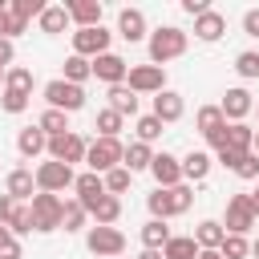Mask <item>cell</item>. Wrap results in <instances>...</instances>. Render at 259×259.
<instances>
[{
  "instance_id": "2e32d148",
  "label": "cell",
  "mask_w": 259,
  "mask_h": 259,
  "mask_svg": "<svg viewBox=\"0 0 259 259\" xmlns=\"http://www.w3.org/2000/svg\"><path fill=\"white\" fill-rule=\"evenodd\" d=\"M117 36L121 40H146L150 32H146V16H142V8H121L117 12Z\"/></svg>"
},
{
  "instance_id": "5bb4252c",
  "label": "cell",
  "mask_w": 259,
  "mask_h": 259,
  "mask_svg": "<svg viewBox=\"0 0 259 259\" xmlns=\"http://www.w3.org/2000/svg\"><path fill=\"white\" fill-rule=\"evenodd\" d=\"M251 109H255V101H251V93H247V89H227V93H223V101H219V113H223L227 121H243Z\"/></svg>"
},
{
  "instance_id": "44dd1931",
  "label": "cell",
  "mask_w": 259,
  "mask_h": 259,
  "mask_svg": "<svg viewBox=\"0 0 259 259\" xmlns=\"http://www.w3.org/2000/svg\"><path fill=\"white\" fill-rule=\"evenodd\" d=\"M85 214H93V219H97V227H113V223L121 219V198H113V194H101L93 206H85Z\"/></svg>"
},
{
  "instance_id": "1f68e13d",
  "label": "cell",
  "mask_w": 259,
  "mask_h": 259,
  "mask_svg": "<svg viewBox=\"0 0 259 259\" xmlns=\"http://www.w3.org/2000/svg\"><path fill=\"white\" fill-rule=\"evenodd\" d=\"M4 89H12V93H32V69H24V65H12V69H4Z\"/></svg>"
},
{
  "instance_id": "4316f807",
  "label": "cell",
  "mask_w": 259,
  "mask_h": 259,
  "mask_svg": "<svg viewBox=\"0 0 259 259\" xmlns=\"http://www.w3.org/2000/svg\"><path fill=\"white\" fill-rule=\"evenodd\" d=\"M251 142H255V130L243 125V121H227V146L235 154H251Z\"/></svg>"
},
{
  "instance_id": "5b68a950",
  "label": "cell",
  "mask_w": 259,
  "mask_h": 259,
  "mask_svg": "<svg viewBox=\"0 0 259 259\" xmlns=\"http://www.w3.org/2000/svg\"><path fill=\"white\" fill-rule=\"evenodd\" d=\"M45 101H49V109H61V113H77L81 105H85V89L81 85H69V81H49L45 85Z\"/></svg>"
},
{
  "instance_id": "7bdbcfd3",
  "label": "cell",
  "mask_w": 259,
  "mask_h": 259,
  "mask_svg": "<svg viewBox=\"0 0 259 259\" xmlns=\"http://www.w3.org/2000/svg\"><path fill=\"white\" fill-rule=\"evenodd\" d=\"M235 174L247 178V182H259V158H255V154H243V158L235 162Z\"/></svg>"
},
{
  "instance_id": "f35d334b",
  "label": "cell",
  "mask_w": 259,
  "mask_h": 259,
  "mask_svg": "<svg viewBox=\"0 0 259 259\" xmlns=\"http://www.w3.org/2000/svg\"><path fill=\"white\" fill-rule=\"evenodd\" d=\"M134 130H138V142H146V146L162 138V121H158L154 113H146V117H138V125H134Z\"/></svg>"
},
{
  "instance_id": "bcb514c9",
  "label": "cell",
  "mask_w": 259,
  "mask_h": 259,
  "mask_svg": "<svg viewBox=\"0 0 259 259\" xmlns=\"http://www.w3.org/2000/svg\"><path fill=\"white\" fill-rule=\"evenodd\" d=\"M16 206H20L16 198H8V194H0V227H8V223H12V214H16Z\"/></svg>"
},
{
  "instance_id": "836d02e7",
  "label": "cell",
  "mask_w": 259,
  "mask_h": 259,
  "mask_svg": "<svg viewBox=\"0 0 259 259\" xmlns=\"http://www.w3.org/2000/svg\"><path fill=\"white\" fill-rule=\"evenodd\" d=\"M89 77H93V61H85V57H77V53H73V57L65 61V77H61V81L81 85V81H89Z\"/></svg>"
},
{
  "instance_id": "ba28073f",
  "label": "cell",
  "mask_w": 259,
  "mask_h": 259,
  "mask_svg": "<svg viewBox=\"0 0 259 259\" xmlns=\"http://www.w3.org/2000/svg\"><path fill=\"white\" fill-rule=\"evenodd\" d=\"M109 40H113V32L109 28H77L73 32V53L77 57H85V61H93V57H101V53H109Z\"/></svg>"
},
{
  "instance_id": "b9f144b4",
  "label": "cell",
  "mask_w": 259,
  "mask_h": 259,
  "mask_svg": "<svg viewBox=\"0 0 259 259\" xmlns=\"http://www.w3.org/2000/svg\"><path fill=\"white\" fill-rule=\"evenodd\" d=\"M235 73L247 77V81L259 77V53H239V57H235Z\"/></svg>"
},
{
  "instance_id": "f1b7e54d",
  "label": "cell",
  "mask_w": 259,
  "mask_h": 259,
  "mask_svg": "<svg viewBox=\"0 0 259 259\" xmlns=\"http://www.w3.org/2000/svg\"><path fill=\"white\" fill-rule=\"evenodd\" d=\"M36 125H40L45 138H61V134H69V113H61V109H45V113L36 117Z\"/></svg>"
},
{
  "instance_id": "816d5d0a",
  "label": "cell",
  "mask_w": 259,
  "mask_h": 259,
  "mask_svg": "<svg viewBox=\"0 0 259 259\" xmlns=\"http://www.w3.org/2000/svg\"><path fill=\"white\" fill-rule=\"evenodd\" d=\"M0 259H20V243H16V239H12V243H8V247H4V251H0Z\"/></svg>"
},
{
  "instance_id": "6f0895ef",
  "label": "cell",
  "mask_w": 259,
  "mask_h": 259,
  "mask_svg": "<svg viewBox=\"0 0 259 259\" xmlns=\"http://www.w3.org/2000/svg\"><path fill=\"white\" fill-rule=\"evenodd\" d=\"M138 259H162V251H142Z\"/></svg>"
},
{
  "instance_id": "3957f363",
  "label": "cell",
  "mask_w": 259,
  "mask_h": 259,
  "mask_svg": "<svg viewBox=\"0 0 259 259\" xmlns=\"http://www.w3.org/2000/svg\"><path fill=\"white\" fill-rule=\"evenodd\" d=\"M121 142L117 138H97V142H89V150H85V162H89V170L93 174H109L113 166H121Z\"/></svg>"
},
{
  "instance_id": "ee69618b",
  "label": "cell",
  "mask_w": 259,
  "mask_h": 259,
  "mask_svg": "<svg viewBox=\"0 0 259 259\" xmlns=\"http://www.w3.org/2000/svg\"><path fill=\"white\" fill-rule=\"evenodd\" d=\"M0 109H4V113H24V109H28V97H24V93H12V89H4V97H0Z\"/></svg>"
},
{
  "instance_id": "f907efd6",
  "label": "cell",
  "mask_w": 259,
  "mask_h": 259,
  "mask_svg": "<svg viewBox=\"0 0 259 259\" xmlns=\"http://www.w3.org/2000/svg\"><path fill=\"white\" fill-rule=\"evenodd\" d=\"M12 57H16L12 40H4V36H0V69H12Z\"/></svg>"
},
{
  "instance_id": "ac0fdd59",
  "label": "cell",
  "mask_w": 259,
  "mask_h": 259,
  "mask_svg": "<svg viewBox=\"0 0 259 259\" xmlns=\"http://www.w3.org/2000/svg\"><path fill=\"white\" fill-rule=\"evenodd\" d=\"M4 194L8 198H16V202H32V194H36V178H32V170H12L8 174V182H4Z\"/></svg>"
},
{
  "instance_id": "ab89813d",
  "label": "cell",
  "mask_w": 259,
  "mask_h": 259,
  "mask_svg": "<svg viewBox=\"0 0 259 259\" xmlns=\"http://www.w3.org/2000/svg\"><path fill=\"white\" fill-rule=\"evenodd\" d=\"M8 8H12L20 20H32V16H40L49 4H45V0H8Z\"/></svg>"
},
{
  "instance_id": "7a4b0ae2",
  "label": "cell",
  "mask_w": 259,
  "mask_h": 259,
  "mask_svg": "<svg viewBox=\"0 0 259 259\" xmlns=\"http://www.w3.org/2000/svg\"><path fill=\"white\" fill-rule=\"evenodd\" d=\"M61 198L57 194H45V190H36L32 194V202H28V210H32V231H40V235H49V231H61Z\"/></svg>"
},
{
  "instance_id": "9a60e30c",
  "label": "cell",
  "mask_w": 259,
  "mask_h": 259,
  "mask_svg": "<svg viewBox=\"0 0 259 259\" xmlns=\"http://www.w3.org/2000/svg\"><path fill=\"white\" fill-rule=\"evenodd\" d=\"M65 12L77 28H97L101 24V0H69Z\"/></svg>"
},
{
  "instance_id": "7c38bea8",
  "label": "cell",
  "mask_w": 259,
  "mask_h": 259,
  "mask_svg": "<svg viewBox=\"0 0 259 259\" xmlns=\"http://www.w3.org/2000/svg\"><path fill=\"white\" fill-rule=\"evenodd\" d=\"M150 174H154V182L162 186V190H170V186H178L182 182V158H174V154H154V162H150Z\"/></svg>"
},
{
  "instance_id": "c3c4849f",
  "label": "cell",
  "mask_w": 259,
  "mask_h": 259,
  "mask_svg": "<svg viewBox=\"0 0 259 259\" xmlns=\"http://www.w3.org/2000/svg\"><path fill=\"white\" fill-rule=\"evenodd\" d=\"M182 12L186 16H202V12H210V4L206 0H182Z\"/></svg>"
},
{
  "instance_id": "680465c9",
  "label": "cell",
  "mask_w": 259,
  "mask_h": 259,
  "mask_svg": "<svg viewBox=\"0 0 259 259\" xmlns=\"http://www.w3.org/2000/svg\"><path fill=\"white\" fill-rule=\"evenodd\" d=\"M251 154H255V158H259V134H255V142H251Z\"/></svg>"
},
{
  "instance_id": "d6a6232c",
  "label": "cell",
  "mask_w": 259,
  "mask_h": 259,
  "mask_svg": "<svg viewBox=\"0 0 259 259\" xmlns=\"http://www.w3.org/2000/svg\"><path fill=\"white\" fill-rule=\"evenodd\" d=\"M146 206H150V214H154V219H162V223L178 214V210H174V194H170V190H162V186L146 198Z\"/></svg>"
},
{
  "instance_id": "f546056e",
  "label": "cell",
  "mask_w": 259,
  "mask_h": 259,
  "mask_svg": "<svg viewBox=\"0 0 259 259\" xmlns=\"http://www.w3.org/2000/svg\"><path fill=\"white\" fill-rule=\"evenodd\" d=\"M142 243H146V251H162V247L170 243V227H166L162 219H150V223L142 227Z\"/></svg>"
},
{
  "instance_id": "6da1fadb",
  "label": "cell",
  "mask_w": 259,
  "mask_h": 259,
  "mask_svg": "<svg viewBox=\"0 0 259 259\" xmlns=\"http://www.w3.org/2000/svg\"><path fill=\"white\" fill-rule=\"evenodd\" d=\"M186 53V32L182 28H174V24H162V28H154L150 32V65H166V61H174V57H182Z\"/></svg>"
},
{
  "instance_id": "8d00e7d4",
  "label": "cell",
  "mask_w": 259,
  "mask_h": 259,
  "mask_svg": "<svg viewBox=\"0 0 259 259\" xmlns=\"http://www.w3.org/2000/svg\"><path fill=\"white\" fill-rule=\"evenodd\" d=\"M219 255H223V259H247V255H251V243H247L243 235H223Z\"/></svg>"
},
{
  "instance_id": "e575fe53",
  "label": "cell",
  "mask_w": 259,
  "mask_h": 259,
  "mask_svg": "<svg viewBox=\"0 0 259 259\" xmlns=\"http://www.w3.org/2000/svg\"><path fill=\"white\" fill-rule=\"evenodd\" d=\"M101 182H105V194H113V198H117V194H125V190H130L134 174H130L125 166H113L109 174H101Z\"/></svg>"
},
{
  "instance_id": "681fc988",
  "label": "cell",
  "mask_w": 259,
  "mask_h": 259,
  "mask_svg": "<svg viewBox=\"0 0 259 259\" xmlns=\"http://www.w3.org/2000/svg\"><path fill=\"white\" fill-rule=\"evenodd\" d=\"M214 158H219V162H223V166H227V170H235V162H239V158H243V154H235V150H231V146H223V150H214Z\"/></svg>"
},
{
  "instance_id": "94428289",
  "label": "cell",
  "mask_w": 259,
  "mask_h": 259,
  "mask_svg": "<svg viewBox=\"0 0 259 259\" xmlns=\"http://www.w3.org/2000/svg\"><path fill=\"white\" fill-rule=\"evenodd\" d=\"M0 85H4V69H0Z\"/></svg>"
},
{
  "instance_id": "484cf974",
  "label": "cell",
  "mask_w": 259,
  "mask_h": 259,
  "mask_svg": "<svg viewBox=\"0 0 259 259\" xmlns=\"http://www.w3.org/2000/svg\"><path fill=\"white\" fill-rule=\"evenodd\" d=\"M210 154L206 150H190L186 158H182V178H190V182H202L206 174H210Z\"/></svg>"
},
{
  "instance_id": "9c48e42d",
  "label": "cell",
  "mask_w": 259,
  "mask_h": 259,
  "mask_svg": "<svg viewBox=\"0 0 259 259\" xmlns=\"http://www.w3.org/2000/svg\"><path fill=\"white\" fill-rule=\"evenodd\" d=\"M85 150H89V142L81 138V134H61V138H49V158L53 162H65V166H73V162H85Z\"/></svg>"
},
{
  "instance_id": "11a10c76",
  "label": "cell",
  "mask_w": 259,
  "mask_h": 259,
  "mask_svg": "<svg viewBox=\"0 0 259 259\" xmlns=\"http://www.w3.org/2000/svg\"><path fill=\"white\" fill-rule=\"evenodd\" d=\"M251 210H255V219H259V186L251 190Z\"/></svg>"
},
{
  "instance_id": "83f0119b",
  "label": "cell",
  "mask_w": 259,
  "mask_h": 259,
  "mask_svg": "<svg viewBox=\"0 0 259 259\" xmlns=\"http://www.w3.org/2000/svg\"><path fill=\"white\" fill-rule=\"evenodd\" d=\"M162 259H198V243L190 235H170V243L162 247Z\"/></svg>"
},
{
  "instance_id": "4fadbf2b",
  "label": "cell",
  "mask_w": 259,
  "mask_h": 259,
  "mask_svg": "<svg viewBox=\"0 0 259 259\" xmlns=\"http://www.w3.org/2000/svg\"><path fill=\"white\" fill-rule=\"evenodd\" d=\"M125 73H130V65H125L117 53L93 57V77H97V81H105V85H125Z\"/></svg>"
},
{
  "instance_id": "d4e9b609",
  "label": "cell",
  "mask_w": 259,
  "mask_h": 259,
  "mask_svg": "<svg viewBox=\"0 0 259 259\" xmlns=\"http://www.w3.org/2000/svg\"><path fill=\"white\" fill-rule=\"evenodd\" d=\"M16 150H20V158H36V154H45V150H49V138L40 134V125H28V130H20Z\"/></svg>"
},
{
  "instance_id": "91938a15",
  "label": "cell",
  "mask_w": 259,
  "mask_h": 259,
  "mask_svg": "<svg viewBox=\"0 0 259 259\" xmlns=\"http://www.w3.org/2000/svg\"><path fill=\"white\" fill-rule=\"evenodd\" d=\"M251 255H255V259H259V239H255V243H251Z\"/></svg>"
},
{
  "instance_id": "60d3db41",
  "label": "cell",
  "mask_w": 259,
  "mask_h": 259,
  "mask_svg": "<svg viewBox=\"0 0 259 259\" xmlns=\"http://www.w3.org/2000/svg\"><path fill=\"white\" fill-rule=\"evenodd\" d=\"M8 231H12V239H16V235H28V231H32V210H28V202H20V206H16V214H12Z\"/></svg>"
},
{
  "instance_id": "ffe728a7",
  "label": "cell",
  "mask_w": 259,
  "mask_h": 259,
  "mask_svg": "<svg viewBox=\"0 0 259 259\" xmlns=\"http://www.w3.org/2000/svg\"><path fill=\"white\" fill-rule=\"evenodd\" d=\"M223 32H227V16H223V12H214V8H210V12L194 16V36H198V40H206V45H210V40H219Z\"/></svg>"
},
{
  "instance_id": "d590c367",
  "label": "cell",
  "mask_w": 259,
  "mask_h": 259,
  "mask_svg": "<svg viewBox=\"0 0 259 259\" xmlns=\"http://www.w3.org/2000/svg\"><path fill=\"white\" fill-rule=\"evenodd\" d=\"M85 219H89V214H85V206H81L77 198L61 206V231H81V227H85Z\"/></svg>"
},
{
  "instance_id": "74e56055",
  "label": "cell",
  "mask_w": 259,
  "mask_h": 259,
  "mask_svg": "<svg viewBox=\"0 0 259 259\" xmlns=\"http://www.w3.org/2000/svg\"><path fill=\"white\" fill-rule=\"evenodd\" d=\"M121 125H125L121 113H113V109H101V113H97V134H101V138H117Z\"/></svg>"
},
{
  "instance_id": "8fae6325",
  "label": "cell",
  "mask_w": 259,
  "mask_h": 259,
  "mask_svg": "<svg viewBox=\"0 0 259 259\" xmlns=\"http://www.w3.org/2000/svg\"><path fill=\"white\" fill-rule=\"evenodd\" d=\"M125 85L134 93H162L166 89V69H158V65H134L125 73Z\"/></svg>"
},
{
  "instance_id": "d6986e66",
  "label": "cell",
  "mask_w": 259,
  "mask_h": 259,
  "mask_svg": "<svg viewBox=\"0 0 259 259\" xmlns=\"http://www.w3.org/2000/svg\"><path fill=\"white\" fill-rule=\"evenodd\" d=\"M73 190H77V202H81V206H93V202L105 194V182H101V174L85 170V174L73 178Z\"/></svg>"
},
{
  "instance_id": "277c9868",
  "label": "cell",
  "mask_w": 259,
  "mask_h": 259,
  "mask_svg": "<svg viewBox=\"0 0 259 259\" xmlns=\"http://www.w3.org/2000/svg\"><path fill=\"white\" fill-rule=\"evenodd\" d=\"M255 223H259V219H255V210H251V194H231V198H227L223 231H227V235H243V239H247V231H251Z\"/></svg>"
},
{
  "instance_id": "db71d44e",
  "label": "cell",
  "mask_w": 259,
  "mask_h": 259,
  "mask_svg": "<svg viewBox=\"0 0 259 259\" xmlns=\"http://www.w3.org/2000/svg\"><path fill=\"white\" fill-rule=\"evenodd\" d=\"M4 20H8V0H0V32H4Z\"/></svg>"
},
{
  "instance_id": "4dcf8cb0",
  "label": "cell",
  "mask_w": 259,
  "mask_h": 259,
  "mask_svg": "<svg viewBox=\"0 0 259 259\" xmlns=\"http://www.w3.org/2000/svg\"><path fill=\"white\" fill-rule=\"evenodd\" d=\"M36 24H40V32H65V28H69V12H65L61 4H49V8L36 16Z\"/></svg>"
},
{
  "instance_id": "603a6c76",
  "label": "cell",
  "mask_w": 259,
  "mask_h": 259,
  "mask_svg": "<svg viewBox=\"0 0 259 259\" xmlns=\"http://www.w3.org/2000/svg\"><path fill=\"white\" fill-rule=\"evenodd\" d=\"M223 235H227V231H223V223H214V219H202V223L194 227V235H190V239L198 243V251H219Z\"/></svg>"
},
{
  "instance_id": "7402d4cb",
  "label": "cell",
  "mask_w": 259,
  "mask_h": 259,
  "mask_svg": "<svg viewBox=\"0 0 259 259\" xmlns=\"http://www.w3.org/2000/svg\"><path fill=\"white\" fill-rule=\"evenodd\" d=\"M150 162H154V150H150L146 142H130V146L121 150V166H125L130 174H138V170H150Z\"/></svg>"
},
{
  "instance_id": "f5cc1de1",
  "label": "cell",
  "mask_w": 259,
  "mask_h": 259,
  "mask_svg": "<svg viewBox=\"0 0 259 259\" xmlns=\"http://www.w3.org/2000/svg\"><path fill=\"white\" fill-rule=\"evenodd\" d=\"M8 243H12V231H8V227H0V251H4Z\"/></svg>"
},
{
  "instance_id": "cb8c5ba5",
  "label": "cell",
  "mask_w": 259,
  "mask_h": 259,
  "mask_svg": "<svg viewBox=\"0 0 259 259\" xmlns=\"http://www.w3.org/2000/svg\"><path fill=\"white\" fill-rule=\"evenodd\" d=\"M109 109L121 113V117H134L138 113V93L130 85H109Z\"/></svg>"
},
{
  "instance_id": "52a82bcc",
  "label": "cell",
  "mask_w": 259,
  "mask_h": 259,
  "mask_svg": "<svg viewBox=\"0 0 259 259\" xmlns=\"http://www.w3.org/2000/svg\"><path fill=\"white\" fill-rule=\"evenodd\" d=\"M85 247H89L93 255H101V259H117V255L125 251V235H121L117 227H89Z\"/></svg>"
},
{
  "instance_id": "8992f818",
  "label": "cell",
  "mask_w": 259,
  "mask_h": 259,
  "mask_svg": "<svg viewBox=\"0 0 259 259\" xmlns=\"http://www.w3.org/2000/svg\"><path fill=\"white\" fill-rule=\"evenodd\" d=\"M32 178H36V190H45V194H61V190H69V186H73V178H77V174H73V166H65V162H53V158H49V162H40V166H36V174H32Z\"/></svg>"
},
{
  "instance_id": "7dc6e473",
  "label": "cell",
  "mask_w": 259,
  "mask_h": 259,
  "mask_svg": "<svg viewBox=\"0 0 259 259\" xmlns=\"http://www.w3.org/2000/svg\"><path fill=\"white\" fill-rule=\"evenodd\" d=\"M243 32L247 36H259V8H247L243 12Z\"/></svg>"
},
{
  "instance_id": "9f6ffc18",
  "label": "cell",
  "mask_w": 259,
  "mask_h": 259,
  "mask_svg": "<svg viewBox=\"0 0 259 259\" xmlns=\"http://www.w3.org/2000/svg\"><path fill=\"white\" fill-rule=\"evenodd\" d=\"M198 259H223L219 251H198Z\"/></svg>"
},
{
  "instance_id": "e0dca14e",
  "label": "cell",
  "mask_w": 259,
  "mask_h": 259,
  "mask_svg": "<svg viewBox=\"0 0 259 259\" xmlns=\"http://www.w3.org/2000/svg\"><path fill=\"white\" fill-rule=\"evenodd\" d=\"M182 113H186V105H182V93H174V89H162V93H154V117H158L162 125L178 121Z\"/></svg>"
},
{
  "instance_id": "30bf717a",
  "label": "cell",
  "mask_w": 259,
  "mask_h": 259,
  "mask_svg": "<svg viewBox=\"0 0 259 259\" xmlns=\"http://www.w3.org/2000/svg\"><path fill=\"white\" fill-rule=\"evenodd\" d=\"M198 134L206 138L210 150H223L227 146V117L219 113V105H202L198 109Z\"/></svg>"
},
{
  "instance_id": "f6af8a7d",
  "label": "cell",
  "mask_w": 259,
  "mask_h": 259,
  "mask_svg": "<svg viewBox=\"0 0 259 259\" xmlns=\"http://www.w3.org/2000/svg\"><path fill=\"white\" fill-rule=\"evenodd\" d=\"M24 28H28V20H20V16L8 8V20H4V32H0V36H4V40H12V36H20Z\"/></svg>"
}]
</instances>
